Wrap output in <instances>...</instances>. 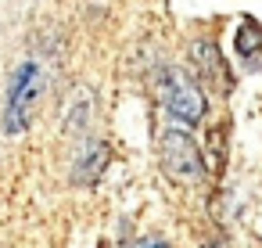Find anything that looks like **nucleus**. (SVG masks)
<instances>
[{
  "label": "nucleus",
  "mask_w": 262,
  "mask_h": 248,
  "mask_svg": "<svg viewBox=\"0 0 262 248\" xmlns=\"http://www.w3.org/2000/svg\"><path fill=\"white\" fill-rule=\"evenodd\" d=\"M158 158H162V173L172 183H183V187L201 183L205 173H208V162H205L201 148L194 144V137L187 130H165L162 140H158Z\"/></svg>",
  "instance_id": "1"
},
{
  "label": "nucleus",
  "mask_w": 262,
  "mask_h": 248,
  "mask_svg": "<svg viewBox=\"0 0 262 248\" xmlns=\"http://www.w3.org/2000/svg\"><path fill=\"white\" fill-rule=\"evenodd\" d=\"M158 97H162V108L180 126H198L205 119V94H201V87L176 65H165L158 72Z\"/></svg>",
  "instance_id": "2"
},
{
  "label": "nucleus",
  "mask_w": 262,
  "mask_h": 248,
  "mask_svg": "<svg viewBox=\"0 0 262 248\" xmlns=\"http://www.w3.org/2000/svg\"><path fill=\"white\" fill-rule=\"evenodd\" d=\"M40 76H43L40 65H36V61H26V65L15 72V79H11V90H8V112H4V130H8L11 137H18V133L29 126L36 94H40V87H43Z\"/></svg>",
  "instance_id": "3"
},
{
  "label": "nucleus",
  "mask_w": 262,
  "mask_h": 248,
  "mask_svg": "<svg viewBox=\"0 0 262 248\" xmlns=\"http://www.w3.org/2000/svg\"><path fill=\"white\" fill-rule=\"evenodd\" d=\"M190 61H194L198 79H201L208 90H215V94H230V90H233V72H230L223 51H219L212 40L190 44Z\"/></svg>",
  "instance_id": "4"
},
{
  "label": "nucleus",
  "mask_w": 262,
  "mask_h": 248,
  "mask_svg": "<svg viewBox=\"0 0 262 248\" xmlns=\"http://www.w3.org/2000/svg\"><path fill=\"white\" fill-rule=\"evenodd\" d=\"M108 162H112V148H108L104 140L90 137V140L83 144L79 158H76V169H72V183H79V187H94V183H97V180L104 176Z\"/></svg>",
  "instance_id": "5"
},
{
  "label": "nucleus",
  "mask_w": 262,
  "mask_h": 248,
  "mask_svg": "<svg viewBox=\"0 0 262 248\" xmlns=\"http://www.w3.org/2000/svg\"><path fill=\"white\" fill-rule=\"evenodd\" d=\"M233 51L248 72H262V26L244 18L233 33Z\"/></svg>",
  "instance_id": "6"
},
{
  "label": "nucleus",
  "mask_w": 262,
  "mask_h": 248,
  "mask_svg": "<svg viewBox=\"0 0 262 248\" xmlns=\"http://www.w3.org/2000/svg\"><path fill=\"white\" fill-rule=\"evenodd\" d=\"M122 248H169V241H165V237H140V241L122 244Z\"/></svg>",
  "instance_id": "7"
},
{
  "label": "nucleus",
  "mask_w": 262,
  "mask_h": 248,
  "mask_svg": "<svg viewBox=\"0 0 262 248\" xmlns=\"http://www.w3.org/2000/svg\"><path fill=\"white\" fill-rule=\"evenodd\" d=\"M208 248H219V244H208Z\"/></svg>",
  "instance_id": "8"
}]
</instances>
